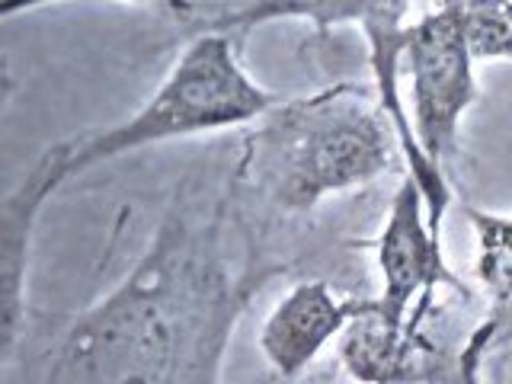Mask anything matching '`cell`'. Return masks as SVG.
<instances>
[{"label":"cell","instance_id":"obj_1","mask_svg":"<svg viewBox=\"0 0 512 384\" xmlns=\"http://www.w3.org/2000/svg\"><path fill=\"white\" fill-rule=\"evenodd\" d=\"M231 192L176 189L128 276L68 327L42 384H221L237 320L272 272L253 266Z\"/></svg>","mask_w":512,"mask_h":384},{"label":"cell","instance_id":"obj_2","mask_svg":"<svg viewBox=\"0 0 512 384\" xmlns=\"http://www.w3.org/2000/svg\"><path fill=\"white\" fill-rule=\"evenodd\" d=\"M404 157L375 87L336 84L276 103L244 138L234 180L285 215L381 180Z\"/></svg>","mask_w":512,"mask_h":384},{"label":"cell","instance_id":"obj_3","mask_svg":"<svg viewBox=\"0 0 512 384\" xmlns=\"http://www.w3.org/2000/svg\"><path fill=\"white\" fill-rule=\"evenodd\" d=\"M276 103V96L256 84L240 64L228 32H196L138 112L100 132L58 141L52 151L68 183L119 154L250 125Z\"/></svg>","mask_w":512,"mask_h":384},{"label":"cell","instance_id":"obj_4","mask_svg":"<svg viewBox=\"0 0 512 384\" xmlns=\"http://www.w3.org/2000/svg\"><path fill=\"white\" fill-rule=\"evenodd\" d=\"M413 0H247L228 10L202 13L199 32H237L279 20H304L320 36L333 26H359L368 45V68H372V87L378 93L381 109L394 122V132L404 151L407 170L416 183H432L439 167L423 154L413 135L410 109L400 93V55H404V32Z\"/></svg>","mask_w":512,"mask_h":384},{"label":"cell","instance_id":"obj_5","mask_svg":"<svg viewBox=\"0 0 512 384\" xmlns=\"http://www.w3.org/2000/svg\"><path fill=\"white\" fill-rule=\"evenodd\" d=\"M477 61L461 23V0L436 7L407 23L400 77L410 84V122L423 154L445 170L458 154L461 122L477 103Z\"/></svg>","mask_w":512,"mask_h":384},{"label":"cell","instance_id":"obj_6","mask_svg":"<svg viewBox=\"0 0 512 384\" xmlns=\"http://www.w3.org/2000/svg\"><path fill=\"white\" fill-rule=\"evenodd\" d=\"M372 247L381 272V292L375 295L378 311L391 324H404L410 311L436 308L442 288L455 295H471L464 279L445 263L442 237L432 231L426 196L410 173H404L394 189Z\"/></svg>","mask_w":512,"mask_h":384},{"label":"cell","instance_id":"obj_7","mask_svg":"<svg viewBox=\"0 0 512 384\" xmlns=\"http://www.w3.org/2000/svg\"><path fill=\"white\" fill-rule=\"evenodd\" d=\"M372 308V298L343 295L327 279H304L276 301L260 327V352L282 378H298L317 362L356 317Z\"/></svg>","mask_w":512,"mask_h":384},{"label":"cell","instance_id":"obj_8","mask_svg":"<svg viewBox=\"0 0 512 384\" xmlns=\"http://www.w3.org/2000/svg\"><path fill=\"white\" fill-rule=\"evenodd\" d=\"M64 186V173L58 167L55 151L48 148L29 167V173L16 183L0 202V346L4 362L13 359L26 317V276H29V250L32 234L45 202Z\"/></svg>","mask_w":512,"mask_h":384},{"label":"cell","instance_id":"obj_9","mask_svg":"<svg viewBox=\"0 0 512 384\" xmlns=\"http://www.w3.org/2000/svg\"><path fill=\"white\" fill-rule=\"evenodd\" d=\"M471 231L477 244V279L493 295V304H512V215L471 208Z\"/></svg>","mask_w":512,"mask_h":384},{"label":"cell","instance_id":"obj_10","mask_svg":"<svg viewBox=\"0 0 512 384\" xmlns=\"http://www.w3.org/2000/svg\"><path fill=\"white\" fill-rule=\"evenodd\" d=\"M461 23L477 64L512 61V0H461Z\"/></svg>","mask_w":512,"mask_h":384},{"label":"cell","instance_id":"obj_11","mask_svg":"<svg viewBox=\"0 0 512 384\" xmlns=\"http://www.w3.org/2000/svg\"><path fill=\"white\" fill-rule=\"evenodd\" d=\"M48 4H61V0H0V16L10 20V16H20L29 10H39ZM125 4H148V0H125Z\"/></svg>","mask_w":512,"mask_h":384},{"label":"cell","instance_id":"obj_12","mask_svg":"<svg viewBox=\"0 0 512 384\" xmlns=\"http://www.w3.org/2000/svg\"><path fill=\"white\" fill-rule=\"evenodd\" d=\"M490 308H496V304H490ZM500 308H512V304H500Z\"/></svg>","mask_w":512,"mask_h":384}]
</instances>
